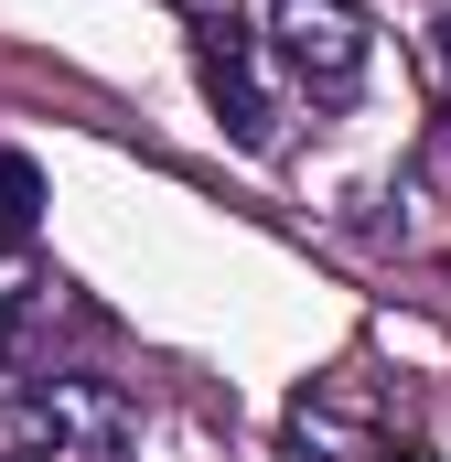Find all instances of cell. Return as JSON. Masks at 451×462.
<instances>
[{"label": "cell", "mask_w": 451, "mask_h": 462, "mask_svg": "<svg viewBox=\"0 0 451 462\" xmlns=\"http://www.w3.org/2000/svg\"><path fill=\"white\" fill-rule=\"evenodd\" d=\"M269 43H280V65H290L312 97H334V108L365 87V54H376L344 0H280V11H269Z\"/></svg>", "instance_id": "obj_1"}, {"label": "cell", "mask_w": 451, "mask_h": 462, "mask_svg": "<svg viewBox=\"0 0 451 462\" xmlns=\"http://www.w3.org/2000/svg\"><path fill=\"white\" fill-rule=\"evenodd\" d=\"M194 76H205L216 118L236 129V151H269V97H258V65H247L236 11H205V32H194Z\"/></svg>", "instance_id": "obj_2"}, {"label": "cell", "mask_w": 451, "mask_h": 462, "mask_svg": "<svg viewBox=\"0 0 451 462\" xmlns=\"http://www.w3.org/2000/svg\"><path fill=\"white\" fill-rule=\"evenodd\" d=\"M32 226H43V162L0 151V236H32Z\"/></svg>", "instance_id": "obj_3"}, {"label": "cell", "mask_w": 451, "mask_h": 462, "mask_svg": "<svg viewBox=\"0 0 451 462\" xmlns=\"http://www.w3.org/2000/svg\"><path fill=\"white\" fill-rule=\"evenodd\" d=\"M54 441H65V420L43 398H0V462H43Z\"/></svg>", "instance_id": "obj_4"}, {"label": "cell", "mask_w": 451, "mask_h": 462, "mask_svg": "<svg viewBox=\"0 0 451 462\" xmlns=\"http://www.w3.org/2000/svg\"><path fill=\"white\" fill-rule=\"evenodd\" d=\"M430 65H441V87H451V11H441V32H430Z\"/></svg>", "instance_id": "obj_5"}, {"label": "cell", "mask_w": 451, "mask_h": 462, "mask_svg": "<svg viewBox=\"0 0 451 462\" xmlns=\"http://www.w3.org/2000/svg\"><path fill=\"white\" fill-rule=\"evenodd\" d=\"M11 345H22V323H11V301H0V355H11Z\"/></svg>", "instance_id": "obj_6"}, {"label": "cell", "mask_w": 451, "mask_h": 462, "mask_svg": "<svg viewBox=\"0 0 451 462\" xmlns=\"http://www.w3.org/2000/svg\"><path fill=\"white\" fill-rule=\"evenodd\" d=\"M441 118H451V108H441Z\"/></svg>", "instance_id": "obj_7"}]
</instances>
